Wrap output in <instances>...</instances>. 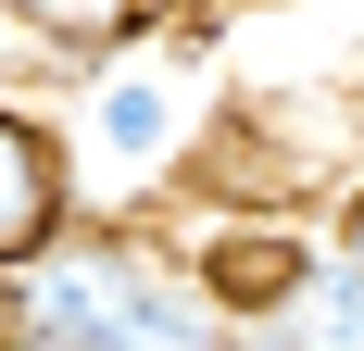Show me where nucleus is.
<instances>
[{
	"instance_id": "nucleus-1",
	"label": "nucleus",
	"mask_w": 364,
	"mask_h": 351,
	"mask_svg": "<svg viewBox=\"0 0 364 351\" xmlns=\"http://www.w3.org/2000/svg\"><path fill=\"white\" fill-rule=\"evenodd\" d=\"M50 139H63V176L75 201L101 188V201H139L164 176H188V75L164 50H113V63H75V101L50 113Z\"/></svg>"
},
{
	"instance_id": "nucleus-2",
	"label": "nucleus",
	"mask_w": 364,
	"mask_h": 351,
	"mask_svg": "<svg viewBox=\"0 0 364 351\" xmlns=\"http://www.w3.org/2000/svg\"><path fill=\"white\" fill-rule=\"evenodd\" d=\"M63 213H75V176H63L50 113H38V101H0V264H13V251H38Z\"/></svg>"
},
{
	"instance_id": "nucleus-3",
	"label": "nucleus",
	"mask_w": 364,
	"mask_h": 351,
	"mask_svg": "<svg viewBox=\"0 0 364 351\" xmlns=\"http://www.w3.org/2000/svg\"><path fill=\"white\" fill-rule=\"evenodd\" d=\"M101 351H226V301L201 288V264H188L176 239L151 251V276H139V301H126V326H113Z\"/></svg>"
},
{
	"instance_id": "nucleus-4",
	"label": "nucleus",
	"mask_w": 364,
	"mask_h": 351,
	"mask_svg": "<svg viewBox=\"0 0 364 351\" xmlns=\"http://www.w3.org/2000/svg\"><path fill=\"white\" fill-rule=\"evenodd\" d=\"M0 13H13V26L75 75V63H113V50L164 38V13H176V0H0Z\"/></svg>"
},
{
	"instance_id": "nucleus-5",
	"label": "nucleus",
	"mask_w": 364,
	"mask_h": 351,
	"mask_svg": "<svg viewBox=\"0 0 364 351\" xmlns=\"http://www.w3.org/2000/svg\"><path fill=\"white\" fill-rule=\"evenodd\" d=\"M264 314H277L289 351H364V264H352V251H314Z\"/></svg>"
},
{
	"instance_id": "nucleus-6",
	"label": "nucleus",
	"mask_w": 364,
	"mask_h": 351,
	"mask_svg": "<svg viewBox=\"0 0 364 351\" xmlns=\"http://www.w3.org/2000/svg\"><path fill=\"white\" fill-rule=\"evenodd\" d=\"M327 251H352V264H364V163H352V188H339V213H327Z\"/></svg>"
}]
</instances>
